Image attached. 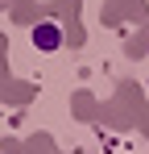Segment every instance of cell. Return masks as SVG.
<instances>
[{"label": "cell", "mask_w": 149, "mask_h": 154, "mask_svg": "<svg viewBox=\"0 0 149 154\" xmlns=\"http://www.w3.org/2000/svg\"><path fill=\"white\" fill-rule=\"evenodd\" d=\"M37 38H42V46H46V50H54V42H58L54 25H42V33H37Z\"/></svg>", "instance_id": "cell-1"}]
</instances>
